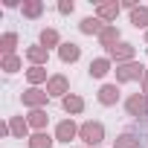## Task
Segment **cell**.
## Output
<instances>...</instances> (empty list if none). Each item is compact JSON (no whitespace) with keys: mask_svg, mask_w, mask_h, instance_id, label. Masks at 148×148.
<instances>
[{"mask_svg":"<svg viewBox=\"0 0 148 148\" xmlns=\"http://www.w3.org/2000/svg\"><path fill=\"white\" fill-rule=\"evenodd\" d=\"M116 96H119V90H116V87H105V90H102V102H105V105L116 102Z\"/></svg>","mask_w":148,"mask_h":148,"instance_id":"277c9868","label":"cell"},{"mask_svg":"<svg viewBox=\"0 0 148 148\" xmlns=\"http://www.w3.org/2000/svg\"><path fill=\"white\" fill-rule=\"evenodd\" d=\"M134 23H136V26H145V23H148V15H145V12H134Z\"/></svg>","mask_w":148,"mask_h":148,"instance_id":"ba28073f","label":"cell"},{"mask_svg":"<svg viewBox=\"0 0 148 148\" xmlns=\"http://www.w3.org/2000/svg\"><path fill=\"white\" fill-rule=\"evenodd\" d=\"M64 108L67 110H82V99H64Z\"/></svg>","mask_w":148,"mask_h":148,"instance_id":"8992f818","label":"cell"},{"mask_svg":"<svg viewBox=\"0 0 148 148\" xmlns=\"http://www.w3.org/2000/svg\"><path fill=\"white\" fill-rule=\"evenodd\" d=\"M32 148H49V136H35Z\"/></svg>","mask_w":148,"mask_h":148,"instance_id":"9c48e42d","label":"cell"},{"mask_svg":"<svg viewBox=\"0 0 148 148\" xmlns=\"http://www.w3.org/2000/svg\"><path fill=\"white\" fill-rule=\"evenodd\" d=\"M131 76H136V67H125L122 70V79H131Z\"/></svg>","mask_w":148,"mask_h":148,"instance_id":"7c38bea8","label":"cell"},{"mask_svg":"<svg viewBox=\"0 0 148 148\" xmlns=\"http://www.w3.org/2000/svg\"><path fill=\"white\" fill-rule=\"evenodd\" d=\"M108 73V61H96V64H90V76H105Z\"/></svg>","mask_w":148,"mask_h":148,"instance_id":"5b68a950","label":"cell"},{"mask_svg":"<svg viewBox=\"0 0 148 148\" xmlns=\"http://www.w3.org/2000/svg\"><path fill=\"white\" fill-rule=\"evenodd\" d=\"M82 29H84V32H96V29H99V21H93V18H87V21L82 23Z\"/></svg>","mask_w":148,"mask_h":148,"instance_id":"52a82bcc","label":"cell"},{"mask_svg":"<svg viewBox=\"0 0 148 148\" xmlns=\"http://www.w3.org/2000/svg\"><path fill=\"white\" fill-rule=\"evenodd\" d=\"M73 134H76V128H73V122H64V125L58 128V136H61V139H67V142H70V136H73Z\"/></svg>","mask_w":148,"mask_h":148,"instance_id":"3957f363","label":"cell"},{"mask_svg":"<svg viewBox=\"0 0 148 148\" xmlns=\"http://www.w3.org/2000/svg\"><path fill=\"white\" fill-rule=\"evenodd\" d=\"M55 41V32H44V44H52Z\"/></svg>","mask_w":148,"mask_h":148,"instance_id":"4fadbf2b","label":"cell"},{"mask_svg":"<svg viewBox=\"0 0 148 148\" xmlns=\"http://www.w3.org/2000/svg\"><path fill=\"white\" fill-rule=\"evenodd\" d=\"M61 58H64V61H76V58H79V47H76V44H64V47H61Z\"/></svg>","mask_w":148,"mask_h":148,"instance_id":"7a4b0ae2","label":"cell"},{"mask_svg":"<svg viewBox=\"0 0 148 148\" xmlns=\"http://www.w3.org/2000/svg\"><path fill=\"white\" fill-rule=\"evenodd\" d=\"M128 108H131V113H136V110H142V99H131V105H128Z\"/></svg>","mask_w":148,"mask_h":148,"instance_id":"8fae6325","label":"cell"},{"mask_svg":"<svg viewBox=\"0 0 148 148\" xmlns=\"http://www.w3.org/2000/svg\"><path fill=\"white\" fill-rule=\"evenodd\" d=\"M119 148H139V145L134 142V136H122L119 139Z\"/></svg>","mask_w":148,"mask_h":148,"instance_id":"30bf717a","label":"cell"},{"mask_svg":"<svg viewBox=\"0 0 148 148\" xmlns=\"http://www.w3.org/2000/svg\"><path fill=\"white\" fill-rule=\"evenodd\" d=\"M82 136L90 142V145H96V142H102V125H93V122H87L84 128H82Z\"/></svg>","mask_w":148,"mask_h":148,"instance_id":"6da1fadb","label":"cell"}]
</instances>
